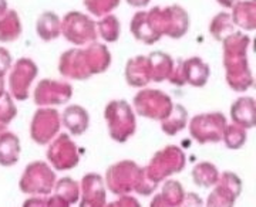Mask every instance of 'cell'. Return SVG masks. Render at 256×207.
Wrapping results in <instances>:
<instances>
[{
    "label": "cell",
    "mask_w": 256,
    "mask_h": 207,
    "mask_svg": "<svg viewBox=\"0 0 256 207\" xmlns=\"http://www.w3.org/2000/svg\"><path fill=\"white\" fill-rule=\"evenodd\" d=\"M224 64L226 68V81L232 90L242 92L254 85V77L248 64L249 37L232 33L224 41Z\"/></svg>",
    "instance_id": "6da1fadb"
},
{
    "label": "cell",
    "mask_w": 256,
    "mask_h": 207,
    "mask_svg": "<svg viewBox=\"0 0 256 207\" xmlns=\"http://www.w3.org/2000/svg\"><path fill=\"white\" fill-rule=\"evenodd\" d=\"M104 119L112 141L124 144L136 134V112L126 99H114L104 109Z\"/></svg>",
    "instance_id": "7a4b0ae2"
},
{
    "label": "cell",
    "mask_w": 256,
    "mask_h": 207,
    "mask_svg": "<svg viewBox=\"0 0 256 207\" xmlns=\"http://www.w3.org/2000/svg\"><path fill=\"white\" fill-rule=\"evenodd\" d=\"M146 20L156 36L181 38L190 28V16L181 6L156 7L146 11Z\"/></svg>",
    "instance_id": "3957f363"
},
{
    "label": "cell",
    "mask_w": 256,
    "mask_h": 207,
    "mask_svg": "<svg viewBox=\"0 0 256 207\" xmlns=\"http://www.w3.org/2000/svg\"><path fill=\"white\" fill-rule=\"evenodd\" d=\"M185 163H186V158L182 149H180L175 145H168L160 149L151 158L150 163L144 168V172L150 179L156 182V185H160L166 178L182 172Z\"/></svg>",
    "instance_id": "277c9868"
},
{
    "label": "cell",
    "mask_w": 256,
    "mask_h": 207,
    "mask_svg": "<svg viewBox=\"0 0 256 207\" xmlns=\"http://www.w3.org/2000/svg\"><path fill=\"white\" fill-rule=\"evenodd\" d=\"M56 180V173L52 166L46 162L36 161L26 166L18 182V188L26 195L46 196L54 189Z\"/></svg>",
    "instance_id": "5b68a950"
},
{
    "label": "cell",
    "mask_w": 256,
    "mask_h": 207,
    "mask_svg": "<svg viewBox=\"0 0 256 207\" xmlns=\"http://www.w3.org/2000/svg\"><path fill=\"white\" fill-rule=\"evenodd\" d=\"M141 166H138L134 161H120L111 165L106 172V188H108L112 195L127 196L134 192L140 176Z\"/></svg>",
    "instance_id": "8992f818"
},
{
    "label": "cell",
    "mask_w": 256,
    "mask_h": 207,
    "mask_svg": "<svg viewBox=\"0 0 256 207\" xmlns=\"http://www.w3.org/2000/svg\"><path fill=\"white\" fill-rule=\"evenodd\" d=\"M228 125L220 112L198 114L190 121V134L198 144H218L222 141L224 129Z\"/></svg>",
    "instance_id": "52a82bcc"
},
{
    "label": "cell",
    "mask_w": 256,
    "mask_h": 207,
    "mask_svg": "<svg viewBox=\"0 0 256 207\" xmlns=\"http://www.w3.org/2000/svg\"><path fill=\"white\" fill-rule=\"evenodd\" d=\"M62 34L74 45H87L97 38V26L80 11H70L62 20Z\"/></svg>",
    "instance_id": "ba28073f"
},
{
    "label": "cell",
    "mask_w": 256,
    "mask_h": 207,
    "mask_svg": "<svg viewBox=\"0 0 256 207\" xmlns=\"http://www.w3.org/2000/svg\"><path fill=\"white\" fill-rule=\"evenodd\" d=\"M174 107L171 98L160 90H142L134 98L136 112L148 119L162 121Z\"/></svg>",
    "instance_id": "9c48e42d"
},
{
    "label": "cell",
    "mask_w": 256,
    "mask_h": 207,
    "mask_svg": "<svg viewBox=\"0 0 256 207\" xmlns=\"http://www.w3.org/2000/svg\"><path fill=\"white\" fill-rule=\"evenodd\" d=\"M47 161L56 171H70L74 169L80 162L78 148L67 134L57 135L48 144L47 149Z\"/></svg>",
    "instance_id": "30bf717a"
},
{
    "label": "cell",
    "mask_w": 256,
    "mask_h": 207,
    "mask_svg": "<svg viewBox=\"0 0 256 207\" xmlns=\"http://www.w3.org/2000/svg\"><path fill=\"white\" fill-rule=\"evenodd\" d=\"M212 188L205 207H234L242 193V180L234 172H222Z\"/></svg>",
    "instance_id": "8fae6325"
},
{
    "label": "cell",
    "mask_w": 256,
    "mask_h": 207,
    "mask_svg": "<svg viewBox=\"0 0 256 207\" xmlns=\"http://www.w3.org/2000/svg\"><path fill=\"white\" fill-rule=\"evenodd\" d=\"M210 70L208 64L202 61L200 57H191L188 60H180L174 64L170 75V81L176 85L190 84L192 87H204L210 78Z\"/></svg>",
    "instance_id": "7c38bea8"
},
{
    "label": "cell",
    "mask_w": 256,
    "mask_h": 207,
    "mask_svg": "<svg viewBox=\"0 0 256 207\" xmlns=\"http://www.w3.org/2000/svg\"><path fill=\"white\" fill-rule=\"evenodd\" d=\"M62 119L58 111L43 107L37 109L30 124V136L37 145H48L58 135Z\"/></svg>",
    "instance_id": "4fadbf2b"
},
{
    "label": "cell",
    "mask_w": 256,
    "mask_h": 207,
    "mask_svg": "<svg viewBox=\"0 0 256 207\" xmlns=\"http://www.w3.org/2000/svg\"><path fill=\"white\" fill-rule=\"evenodd\" d=\"M37 77V65L30 58H20L12 65L9 75V94L13 99L24 101L28 98L30 85Z\"/></svg>",
    "instance_id": "5bb4252c"
},
{
    "label": "cell",
    "mask_w": 256,
    "mask_h": 207,
    "mask_svg": "<svg viewBox=\"0 0 256 207\" xmlns=\"http://www.w3.org/2000/svg\"><path fill=\"white\" fill-rule=\"evenodd\" d=\"M73 95V88L68 82L57 80H42L34 90V102L38 107L62 105L68 102Z\"/></svg>",
    "instance_id": "9a60e30c"
},
{
    "label": "cell",
    "mask_w": 256,
    "mask_h": 207,
    "mask_svg": "<svg viewBox=\"0 0 256 207\" xmlns=\"http://www.w3.org/2000/svg\"><path fill=\"white\" fill-rule=\"evenodd\" d=\"M80 207H104L107 205V190L102 176L88 173L80 185Z\"/></svg>",
    "instance_id": "2e32d148"
},
{
    "label": "cell",
    "mask_w": 256,
    "mask_h": 207,
    "mask_svg": "<svg viewBox=\"0 0 256 207\" xmlns=\"http://www.w3.org/2000/svg\"><path fill=\"white\" fill-rule=\"evenodd\" d=\"M58 70L64 77L72 80H87L92 77L84 51L80 48H72L62 54Z\"/></svg>",
    "instance_id": "e0dca14e"
},
{
    "label": "cell",
    "mask_w": 256,
    "mask_h": 207,
    "mask_svg": "<svg viewBox=\"0 0 256 207\" xmlns=\"http://www.w3.org/2000/svg\"><path fill=\"white\" fill-rule=\"evenodd\" d=\"M232 124L252 129L256 124V102L252 97H240L230 107Z\"/></svg>",
    "instance_id": "ac0fdd59"
},
{
    "label": "cell",
    "mask_w": 256,
    "mask_h": 207,
    "mask_svg": "<svg viewBox=\"0 0 256 207\" xmlns=\"http://www.w3.org/2000/svg\"><path fill=\"white\" fill-rule=\"evenodd\" d=\"M62 125L74 136L82 135L90 125V115L80 105H68L60 117Z\"/></svg>",
    "instance_id": "d6986e66"
},
{
    "label": "cell",
    "mask_w": 256,
    "mask_h": 207,
    "mask_svg": "<svg viewBox=\"0 0 256 207\" xmlns=\"http://www.w3.org/2000/svg\"><path fill=\"white\" fill-rule=\"evenodd\" d=\"M126 80L128 85L141 88L151 81L150 77V65L146 57L138 55L131 60H128L127 67H126Z\"/></svg>",
    "instance_id": "ffe728a7"
},
{
    "label": "cell",
    "mask_w": 256,
    "mask_h": 207,
    "mask_svg": "<svg viewBox=\"0 0 256 207\" xmlns=\"http://www.w3.org/2000/svg\"><path fill=\"white\" fill-rule=\"evenodd\" d=\"M232 23L234 26L244 28L246 31H252L256 28V4L255 0H239L232 7Z\"/></svg>",
    "instance_id": "44dd1931"
},
{
    "label": "cell",
    "mask_w": 256,
    "mask_h": 207,
    "mask_svg": "<svg viewBox=\"0 0 256 207\" xmlns=\"http://www.w3.org/2000/svg\"><path fill=\"white\" fill-rule=\"evenodd\" d=\"M82 51H84V55H86V60H87L92 75L104 72L110 67L111 54L106 45L98 44V43H92Z\"/></svg>",
    "instance_id": "7402d4cb"
},
{
    "label": "cell",
    "mask_w": 256,
    "mask_h": 207,
    "mask_svg": "<svg viewBox=\"0 0 256 207\" xmlns=\"http://www.w3.org/2000/svg\"><path fill=\"white\" fill-rule=\"evenodd\" d=\"M148 60V65H150V77L151 81L161 82L170 78L171 71L174 68V61L172 58L165 53L161 51H156L146 57Z\"/></svg>",
    "instance_id": "603a6c76"
},
{
    "label": "cell",
    "mask_w": 256,
    "mask_h": 207,
    "mask_svg": "<svg viewBox=\"0 0 256 207\" xmlns=\"http://www.w3.org/2000/svg\"><path fill=\"white\" fill-rule=\"evenodd\" d=\"M36 33L43 41H52L62 34V20L54 11L42 13L36 21Z\"/></svg>",
    "instance_id": "cb8c5ba5"
},
{
    "label": "cell",
    "mask_w": 256,
    "mask_h": 207,
    "mask_svg": "<svg viewBox=\"0 0 256 207\" xmlns=\"http://www.w3.org/2000/svg\"><path fill=\"white\" fill-rule=\"evenodd\" d=\"M20 159V141L12 132H3L0 135V165L13 166Z\"/></svg>",
    "instance_id": "d4e9b609"
},
{
    "label": "cell",
    "mask_w": 256,
    "mask_h": 207,
    "mask_svg": "<svg viewBox=\"0 0 256 207\" xmlns=\"http://www.w3.org/2000/svg\"><path fill=\"white\" fill-rule=\"evenodd\" d=\"M22 34V21L14 10H8L0 16V43L16 41Z\"/></svg>",
    "instance_id": "484cf974"
},
{
    "label": "cell",
    "mask_w": 256,
    "mask_h": 207,
    "mask_svg": "<svg viewBox=\"0 0 256 207\" xmlns=\"http://www.w3.org/2000/svg\"><path fill=\"white\" fill-rule=\"evenodd\" d=\"M188 125V111L184 108L181 104H176L172 107L170 115L161 121L162 132L170 136H174L184 131Z\"/></svg>",
    "instance_id": "4316f807"
},
{
    "label": "cell",
    "mask_w": 256,
    "mask_h": 207,
    "mask_svg": "<svg viewBox=\"0 0 256 207\" xmlns=\"http://www.w3.org/2000/svg\"><path fill=\"white\" fill-rule=\"evenodd\" d=\"M130 30L137 40L146 43V44H154L160 40V37L154 33V30L151 28L148 20H146V11L136 13V16L131 20Z\"/></svg>",
    "instance_id": "83f0119b"
},
{
    "label": "cell",
    "mask_w": 256,
    "mask_h": 207,
    "mask_svg": "<svg viewBox=\"0 0 256 207\" xmlns=\"http://www.w3.org/2000/svg\"><path fill=\"white\" fill-rule=\"evenodd\" d=\"M220 178L218 168L210 162L196 163L192 169V180L196 186L208 189L212 188Z\"/></svg>",
    "instance_id": "f1b7e54d"
},
{
    "label": "cell",
    "mask_w": 256,
    "mask_h": 207,
    "mask_svg": "<svg viewBox=\"0 0 256 207\" xmlns=\"http://www.w3.org/2000/svg\"><path fill=\"white\" fill-rule=\"evenodd\" d=\"M54 195L66 200L68 205H74L80 199V185L72 178H62L56 180Z\"/></svg>",
    "instance_id": "f546056e"
},
{
    "label": "cell",
    "mask_w": 256,
    "mask_h": 207,
    "mask_svg": "<svg viewBox=\"0 0 256 207\" xmlns=\"http://www.w3.org/2000/svg\"><path fill=\"white\" fill-rule=\"evenodd\" d=\"M120 31H121L120 21L114 14L102 16L100 23L97 24V34H100L101 38L108 43H116L118 40Z\"/></svg>",
    "instance_id": "4dcf8cb0"
},
{
    "label": "cell",
    "mask_w": 256,
    "mask_h": 207,
    "mask_svg": "<svg viewBox=\"0 0 256 207\" xmlns=\"http://www.w3.org/2000/svg\"><path fill=\"white\" fill-rule=\"evenodd\" d=\"M210 34L214 36L215 40L218 41H224L228 36H230L234 31V23H232V18L230 14L228 13H220L218 16L212 18L210 26Z\"/></svg>",
    "instance_id": "1f68e13d"
},
{
    "label": "cell",
    "mask_w": 256,
    "mask_h": 207,
    "mask_svg": "<svg viewBox=\"0 0 256 207\" xmlns=\"http://www.w3.org/2000/svg\"><path fill=\"white\" fill-rule=\"evenodd\" d=\"M246 138V129L235 125V124H230V125L225 126L224 135H222V141H224V144L226 145L228 149L236 151V149H240L245 145Z\"/></svg>",
    "instance_id": "d6a6232c"
},
{
    "label": "cell",
    "mask_w": 256,
    "mask_h": 207,
    "mask_svg": "<svg viewBox=\"0 0 256 207\" xmlns=\"http://www.w3.org/2000/svg\"><path fill=\"white\" fill-rule=\"evenodd\" d=\"M18 115V108L14 105V99L9 92H4L0 98V135L6 132V128Z\"/></svg>",
    "instance_id": "836d02e7"
},
{
    "label": "cell",
    "mask_w": 256,
    "mask_h": 207,
    "mask_svg": "<svg viewBox=\"0 0 256 207\" xmlns=\"http://www.w3.org/2000/svg\"><path fill=\"white\" fill-rule=\"evenodd\" d=\"M160 195L162 196V199L170 206L178 207L181 200H182L184 195H185V192H184L182 185L178 180H166Z\"/></svg>",
    "instance_id": "e575fe53"
},
{
    "label": "cell",
    "mask_w": 256,
    "mask_h": 207,
    "mask_svg": "<svg viewBox=\"0 0 256 207\" xmlns=\"http://www.w3.org/2000/svg\"><path fill=\"white\" fill-rule=\"evenodd\" d=\"M120 4V0H84V6L94 16H107Z\"/></svg>",
    "instance_id": "d590c367"
},
{
    "label": "cell",
    "mask_w": 256,
    "mask_h": 207,
    "mask_svg": "<svg viewBox=\"0 0 256 207\" xmlns=\"http://www.w3.org/2000/svg\"><path fill=\"white\" fill-rule=\"evenodd\" d=\"M23 207H70V205L62 198H58L57 195H53L50 198L32 196L23 203Z\"/></svg>",
    "instance_id": "8d00e7d4"
},
{
    "label": "cell",
    "mask_w": 256,
    "mask_h": 207,
    "mask_svg": "<svg viewBox=\"0 0 256 207\" xmlns=\"http://www.w3.org/2000/svg\"><path fill=\"white\" fill-rule=\"evenodd\" d=\"M156 188H158V185L150 179L146 175V172H144V168H141L134 192H137L138 195H142V196H150V195H152L156 192Z\"/></svg>",
    "instance_id": "74e56055"
},
{
    "label": "cell",
    "mask_w": 256,
    "mask_h": 207,
    "mask_svg": "<svg viewBox=\"0 0 256 207\" xmlns=\"http://www.w3.org/2000/svg\"><path fill=\"white\" fill-rule=\"evenodd\" d=\"M178 207H205V205H204V200H202L200 195L190 192V193L184 195L182 200H181Z\"/></svg>",
    "instance_id": "f35d334b"
},
{
    "label": "cell",
    "mask_w": 256,
    "mask_h": 207,
    "mask_svg": "<svg viewBox=\"0 0 256 207\" xmlns=\"http://www.w3.org/2000/svg\"><path fill=\"white\" fill-rule=\"evenodd\" d=\"M12 68V54L4 47H0V77H4Z\"/></svg>",
    "instance_id": "ab89813d"
},
{
    "label": "cell",
    "mask_w": 256,
    "mask_h": 207,
    "mask_svg": "<svg viewBox=\"0 0 256 207\" xmlns=\"http://www.w3.org/2000/svg\"><path fill=\"white\" fill-rule=\"evenodd\" d=\"M104 207H141L138 200L132 196H120L117 200L111 202L108 205H106Z\"/></svg>",
    "instance_id": "60d3db41"
},
{
    "label": "cell",
    "mask_w": 256,
    "mask_h": 207,
    "mask_svg": "<svg viewBox=\"0 0 256 207\" xmlns=\"http://www.w3.org/2000/svg\"><path fill=\"white\" fill-rule=\"evenodd\" d=\"M150 207H172V206H170V205L165 202L164 199H162L161 195H156L154 199L151 200V203H150Z\"/></svg>",
    "instance_id": "b9f144b4"
},
{
    "label": "cell",
    "mask_w": 256,
    "mask_h": 207,
    "mask_svg": "<svg viewBox=\"0 0 256 207\" xmlns=\"http://www.w3.org/2000/svg\"><path fill=\"white\" fill-rule=\"evenodd\" d=\"M127 3L134 7H144L150 3V0H127Z\"/></svg>",
    "instance_id": "7bdbcfd3"
},
{
    "label": "cell",
    "mask_w": 256,
    "mask_h": 207,
    "mask_svg": "<svg viewBox=\"0 0 256 207\" xmlns=\"http://www.w3.org/2000/svg\"><path fill=\"white\" fill-rule=\"evenodd\" d=\"M216 1L220 3V6L226 7V9H232V7L238 3L239 0H216Z\"/></svg>",
    "instance_id": "ee69618b"
},
{
    "label": "cell",
    "mask_w": 256,
    "mask_h": 207,
    "mask_svg": "<svg viewBox=\"0 0 256 207\" xmlns=\"http://www.w3.org/2000/svg\"><path fill=\"white\" fill-rule=\"evenodd\" d=\"M8 11V0H0V16Z\"/></svg>",
    "instance_id": "f6af8a7d"
},
{
    "label": "cell",
    "mask_w": 256,
    "mask_h": 207,
    "mask_svg": "<svg viewBox=\"0 0 256 207\" xmlns=\"http://www.w3.org/2000/svg\"><path fill=\"white\" fill-rule=\"evenodd\" d=\"M4 92H6V90H4V77H0V98Z\"/></svg>",
    "instance_id": "bcb514c9"
}]
</instances>
